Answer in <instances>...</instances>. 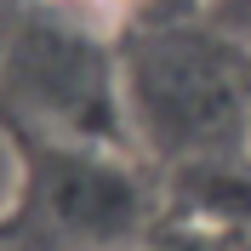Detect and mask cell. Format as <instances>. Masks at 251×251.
<instances>
[{"label":"cell","mask_w":251,"mask_h":251,"mask_svg":"<svg viewBox=\"0 0 251 251\" xmlns=\"http://www.w3.org/2000/svg\"><path fill=\"white\" fill-rule=\"evenodd\" d=\"M126 120L177 166L246 160L251 149V63L240 46L200 29H160L120 69Z\"/></svg>","instance_id":"cell-1"},{"label":"cell","mask_w":251,"mask_h":251,"mask_svg":"<svg viewBox=\"0 0 251 251\" xmlns=\"http://www.w3.org/2000/svg\"><path fill=\"white\" fill-rule=\"evenodd\" d=\"M34 200L69 251H120L149 240V194L103 143H46Z\"/></svg>","instance_id":"cell-2"},{"label":"cell","mask_w":251,"mask_h":251,"mask_svg":"<svg viewBox=\"0 0 251 251\" xmlns=\"http://www.w3.org/2000/svg\"><path fill=\"white\" fill-rule=\"evenodd\" d=\"M17 75H23L34 114H46L51 126H63L86 143L103 137L114 114H126L109 57L92 40H80L75 29H29L17 46Z\"/></svg>","instance_id":"cell-3"},{"label":"cell","mask_w":251,"mask_h":251,"mask_svg":"<svg viewBox=\"0 0 251 251\" xmlns=\"http://www.w3.org/2000/svg\"><path fill=\"white\" fill-rule=\"evenodd\" d=\"M137 251H223V234L217 228H200V223H177V228L149 234Z\"/></svg>","instance_id":"cell-4"}]
</instances>
